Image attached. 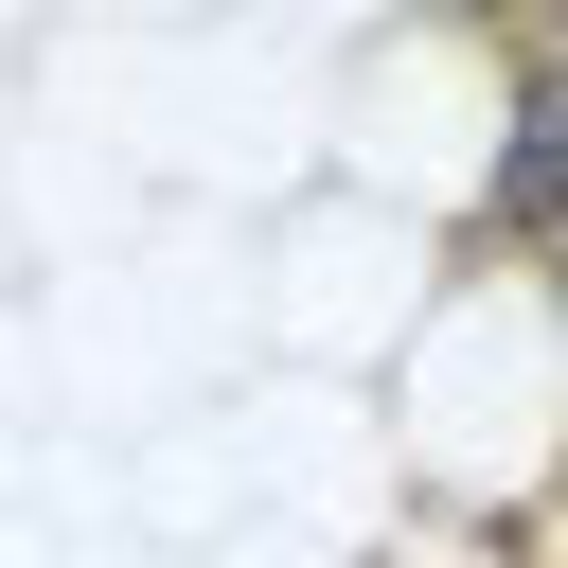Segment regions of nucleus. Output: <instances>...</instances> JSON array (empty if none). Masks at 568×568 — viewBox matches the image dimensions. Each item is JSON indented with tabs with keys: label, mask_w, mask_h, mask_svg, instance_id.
<instances>
[{
	"label": "nucleus",
	"mask_w": 568,
	"mask_h": 568,
	"mask_svg": "<svg viewBox=\"0 0 568 568\" xmlns=\"http://www.w3.org/2000/svg\"><path fill=\"white\" fill-rule=\"evenodd\" d=\"M497 231H568V71L515 89V142H497Z\"/></svg>",
	"instance_id": "f257e3e1"
},
{
	"label": "nucleus",
	"mask_w": 568,
	"mask_h": 568,
	"mask_svg": "<svg viewBox=\"0 0 568 568\" xmlns=\"http://www.w3.org/2000/svg\"><path fill=\"white\" fill-rule=\"evenodd\" d=\"M444 18H515V0H444Z\"/></svg>",
	"instance_id": "f03ea898"
},
{
	"label": "nucleus",
	"mask_w": 568,
	"mask_h": 568,
	"mask_svg": "<svg viewBox=\"0 0 568 568\" xmlns=\"http://www.w3.org/2000/svg\"><path fill=\"white\" fill-rule=\"evenodd\" d=\"M550 71H568V53H550Z\"/></svg>",
	"instance_id": "7ed1b4c3"
}]
</instances>
